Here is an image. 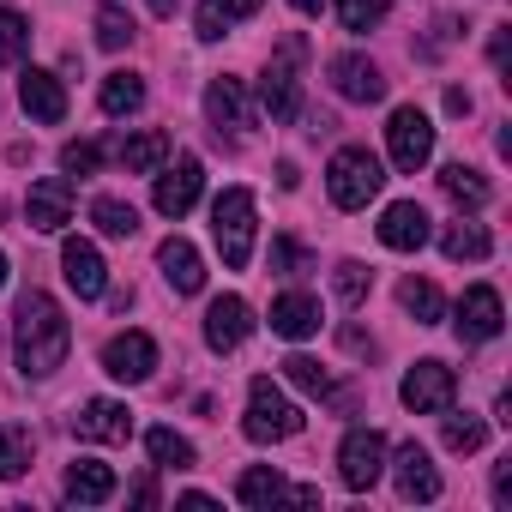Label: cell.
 I'll list each match as a JSON object with an SVG mask.
<instances>
[{
    "instance_id": "cb8c5ba5",
    "label": "cell",
    "mask_w": 512,
    "mask_h": 512,
    "mask_svg": "<svg viewBox=\"0 0 512 512\" xmlns=\"http://www.w3.org/2000/svg\"><path fill=\"white\" fill-rule=\"evenodd\" d=\"M169 151H175V139H169L163 127H145V133L121 139V169H127V175H151V169L169 163Z\"/></svg>"
},
{
    "instance_id": "277c9868",
    "label": "cell",
    "mask_w": 512,
    "mask_h": 512,
    "mask_svg": "<svg viewBox=\"0 0 512 512\" xmlns=\"http://www.w3.org/2000/svg\"><path fill=\"white\" fill-rule=\"evenodd\" d=\"M302 422H308V416L284 398V386H278L272 374H260V380L247 386V422H241L247 440H260V446H266V440H296Z\"/></svg>"
},
{
    "instance_id": "f35d334b",
    "label": "cell",
    "mask_w": 512,
    "mask_h": 512,
    "mask_svg": "<svg viewBox=\"0 0 512 512\" xmlns=\"http://www.w3.org/2000/svg\"><path fill=\"white\" fill-rule=\"evenodd\" d=\"M133 37H139V31H133V19H127V13L115 7V0H109V7L97 13V43H103V49H127Z\"/></svg>"
},
{
    "instance_id": "bcb514c9",
    "label": "cell",
    "mask_w": 512,
    "mask_h": 512,
    "mask_svg": "<svg viewBox=\"0 0 512 512\" xmlns=\"http://www.w3.org/2000/svg\"><path fill=\"white\" fill-rule=\"evenodd\" d=\"M145 7H151L157 19H175V7H181V0H145Z\"/></svg>"
},
{
    "instance_id": "d4e9b609",
    "label": "cell",
    "mask_w": 512,
    "mask_h": 512,
    "mask_svg": "<svg viewBox=\"0 0 512 512\" xmlns=\"http://www.w3.org/2000/svg\"><path fill=\"white\" fill-rule=\"evenodd\" d=\"M67 500H73V506H103V500H115V470L97 464V458H79V464L67 470Z\"/></svg>"
},
{
    "instance_id": "8d00e7d4",
    "label": "cell",
    "mask_w": 512,
    "mask_h": 512,
    "mask_svg": "<svg viewBox=\"0 0 512 512\" xmlns=\"http://www.w3.org/2000/svg\"><path fill=\"white\" fill-rule=\"evenodd\" d=\"M272 272H284V278H302V272H314V253H308L296 235H278V241H272Z\"/></svg>"
},
{
    "instance_id": "f1b7e54d",
    "label": "cell",
    "mask_w": 512,
    "mask_h": 512,
    "mask_svg": "<svg viewBox=\"0 0 512 512\" xmlns=\"http://www.w3.org/2000/svg\"><path fill=\"white\" fill-rule=\"evenodd\" d=\"M91 223H97L103 235H115V241H133V235H139V211H133L127 199H115V193H97V199H91Z\"/></svg>"
},
{
    "instance_id": "5bb4252c",
    "label": "cell",
    "mask_w": 512,
    "mask_h": 512,
    "mask_svg": "<svg viewBox=\"0 0 512 512\" xmlns=\"http://www.w3.org/2000/svg\"><path fill=\"white\" fill-rule=\"evenodd\" d=\"M73 434L91 440V446H121L133 434V410L121 398H85L79 416H73Z\"/></svg>"
},
{
    "instance_id": "ee69618b",
    "label": "cell",
    "mask_w": 512,
    "mask_h": 512,
    "mask_svg": "<svg viewBox=\"0 0 512 512\" xmlns=\"http://www.w3.org/2000/svg\"><path fill=\"white\" fill-rule=\"evenodd\" d=\"M446 109H452V115H470V91H464V85H452V91H446Z\"/></svg>"
},
{
    "instance_id": "e575fe53",
    "label": "cell",
    "mask_w": 512,
    "mask_h": 512,
    "mask_svg": "<svg viewBox=\"0 0 512 512\" xmlns=\"http://www.w3.org/2000/svg\"><path fill=\"white\" fill-rule=\"evenodd\" d=\"M332 290H338V302H344V308H362V302H368V290H374V272H368L362 260H338Z\"/></svg>"
},
{
    "instance_id": "7dc6e473",
    "label": "cell",
    "mask_w": 512,
    "mask_h": 512,
    "mask_svg": "<svg viewBox=\"0 0 512 512\" xmlns=\"http://www.w3.org/2000/svg\"><path fill=\"white\" fill-rule=\"evenodd\" d=\"M290 7H296V13H308V19H314V13H320V7H326V0H290Z\"/></svg>"
},
{
    "instance_id": "7c38bea8",
    "label": "cell",
    "mask_w": 512,
    "mask_h": 512,
    "mask_svg": "<svg viewBox=\"0 0 512 512\" xmlns=\"http://www.w3.org/2000/svg\"><path fill=\"white\" fill-rule=\"evenodd\" d=\"M458 338L464 344H494L500 338V326H506V308H500V290L494 284H470L464 290V302H458Z\"/></svg>"
},
{
    "instance_id": "7bdbcfd3",
    "label": "cell",
    "mask_w": 512,
    "mask_h": 512,
    "mask_svg": "<svg viewBox=\"0 0 512 512\" xmlns=\"http://www.w3.org/2000/svg\"><path fill=\"white\" fill-rule=\"evenodd\" d=\"M133 506H157V482H151V476L133 482Z\"/></svg>"
},
{
    "instance_id": "f546056e",
    "label": "cell",
    "mask_w": 512,
    "mask_h": 512,
    "mask_svg": "<svg viewBox=\"0 0 512 512\" xmlns=\"http://www.w3.org/2000/svg\"><path fill=\"white\" fill-rule=\"evenodd\" d=\"M145 452H151V464H157V470H193V458H199V452H193V440H187V434H175V428H151V434H145Z\"/></svg>"
},
{
    "instance_id": "ba28073f",
    "label": "cell",
    "mask_w": 512,
    "mask_h": 512,
    "mask_svg": "<svg viewBox=\"0 0 512 512\" xmlns=\"http://www.w3.org/2000/svg\"><path fill=\"white\" fill-rule=\"evenodd\" d=\"M398 398H404V410H416V416H440V410H452V398H458V374L428 356V362H416V368L404 374Z\"/></svg>"
},
{
    "instance_id": "484cf974",
    "label": "cell",
    "mask_w": 512,
    "mask_h": 512,
    "mask_svg": "<svg viewBox=\"0 0 512 512\" xmlns=\"http://www.w3.org/2000/svg\"><path fill=\"white\" fill-rule=\"evenodd\" d=\"M440 253H446V260H488V253H494V235L482 229V223H470V217H458V223H446L440 229Z\"/></svg>"
},
{
    "instance_id": "2e32d148",
    "label": "cell",
    "mask_w": 512,
    "mask_h": 512,
    "mask_svg": "<svg viewBox=\"0 0 512 512\" xmlns=\"http://www.w3.org/2000/svg\"><path fill=\"white\" fill-rule=\"evenodd\" d=\"M386 464H392V476H398V494H404V500H440V470H434L428 446L404 440L398 452H386Z\"/></svg>"
},
{
    "instance_id": "f6af8a7d",
    "label": "cell",
    "mask_w": 512,
    "mask_h": 512,
    "mask_svg": "<svg viewBox=\"0 0 512 512\" xmlns=\"http://www.w3.org/2000/svg\"><path fill=\"white\" fill-rule=\"evenodd\" d=\"M488 55H494V67H506V25L494 31V43H488Z\"/></svg>"
},
{
    "instance_id": "c3c4849f",
    "label": "cell",
    "mask_w": 512,
    "mask_h": 512,
    "mask_svg": "<svg viewBox=\"0 0 512 512\" xmlns=\"http://www.w3.org/2000/svg\"><path fill=\"white\" fill-rule=\"evenodd\" d=\"M0 290H7V253H0Z\"/></svg>"
},
{
    "instance_id": "60d3db41",
    "label": "cell",
    "mask_w": 512,
    "mask_h": 512,
    "mask_svg": "<svg viewBox=\"0 0 512 512\" xmlns=\"http://www.w3.org/2000/svg\"><path fill=\"white\" fill-rule=\"evenodd\" d=\"M284 380L302 386V392H326V386H332V374H326L314 356H290V362H284Z\"/></svg>"
},
{
    "instance_id": "1f68e13d",
    "label": "cell",
    "mask_w": 512,
    "mask_h": 512,
    "mask_svg": "<svg viewBox=\"0 0 512 512\" xmlns=\"http://www.w3.org/2000/svg\"><path fill=\"white\" fill-rule=\"evenodd\" d=\"M284 488H290V482H284L272 464H253V470H241V482H235V500H241V506H272Z\"/></svg>"
},
{
    "instance_id": "8fae6325",
    "label": "cell",
    "mask_w": 512,
    "mask_h": 512,
    "mask_svg": "<svg viewBox=\"0 0 512 512\" xmlns=\"http://www.w3.org/2000/svg\"><path fill=\"white\" fill-rule=\"evenodd\" d=\"M61 272H67V290H73L79 302H97V296H109V266H103L97 241H85V235H67V247H61Z\"/></svg>"
},
{
    "instance_id": "603a6c76",
    "label": "cell",
    "mask_w": 512,
    "mask_h": 512,
    "mask_svg": "<svg viewBox=\"0 0 512 512\" xmlns=\"http://www.w3.org/2000/svg\"><path fill=\"white\" fill-rule=\"evenodd\" d=\"M266 0H199V43H223L229 37V25H241V19H253Z\"/></svg>"
},
{
    "instance_id": "3957f363",
    "label": "cell",
    "mask_w": 512,
    "mask_h": 512,
    "mask_svg": "<svg viewBox=\"0 0 512 512\" xmlns=\"http://www.w3.org/2000/svg\"><path fill=\"white\" fill-rule=\"evenodd\" d=\"M253 223H260V205H253L247 187H223L211 199V235H217V253L229 272H247L253 260Z\"/></svg>"
},
{
    "instance_id": "83f0119b",
    "label": "cell",
    "mask_w": 512,
    "mask_h": 512,
    "mask_svg": "<svg viewBox=\"0 0 512 512\" xmlns=\"http://www.w3.org/2000/svg\"><path fill=\"white\" fill-rule=\"evenodd\" d=\"M440 193H446L452 205H464V211L488 205V181H482L470 163H446V169H440Z\"/></svg>"
},
{
    "instance_id": "7402d4cb",
    "label": "cell",
    "mask_w": 512,
    "mask_h": 512,
    "mask_svg": "<svg viewBox=\"0 0 512 512\" xmlns=\"http://www.w3.org/2000/svg\"><path fill=\"white\" fill-rule=\"evenodd\" d=\"M272 332H278V338H290V344L314 338V332H320V302H314L308 290L278 296V302H272Z\"/></svg>"
},
{
    "instance_id": "9a60e30c",
    "label": "cell",
    "mask_w": 512,
    "mask_h": 512,
    "mask_svg": "<svg viewBox=\"0 0 512 512\" xmlns=\"http://www.w3.org/2000/svg\"><path fill=\"white\" fill-rule=\"evenodd\" d=\"M253 338V308L241 302V296H217L211 308H205V344L217 350V356H229V350H241Z\"/></svg>"
},
{
    "instance_id": "ab89813d",
    "label": "cell",
    "mask_w": 512,
    "mask_h": 512,
    "mask_svg": "<svg viewBox=\"0 0 512 512\" xmlns=\"http://www.w3.org/2000/svg\"><path fill=\"white\" fill-rule=\"evenodd\" d=\"M446 416V410H440ZM488 440V428H482V416H446V446L452 452H476Z\"/></svg>"
},
{
    "instance_id": "8992f818",
    "label": "cell",
    "mask_w": 512,
    "mask_h": 512,
    "mask_svg": "<svg viewBox=\"0 0 512 512\" xmlns=\"http://www.w3.org/2000/svg\"><path fill=\"white\" fill-rule=\"evenodd\" d=\"M386 434L380 428H350L344 434V446H338V476H344V488H356V494H368L380 476H386Z\"/></svg>"
},
{
    "instance_id": "d6a6232c",
    "label": "cell",
    "mask_w": 512,
    "mask_h": 512,
    "mask_svg": "<svg viewBox=\"0 0 512 512\" xmlns=\"http://www.w3.org/2000/svg\"><path fill=\"white\" fill-rule=\"evenodd\" d=\"M31 55V19L19 7H0V67H19Z\"/></svg>"
},
{
    "instance_id": "4fadbf2b",
    "label": "cell",
    "mask_w": 512,
    "mask_h": 512,
    "mask_svg": "<svg viewBox=\"0 0 512 512\" xmlns=\"http://www.w3.org/2000/svg\"><path fill=\"white\" fill-rule=\"evenodd\" d=\"M25 217H31V229L61 235V229L73 223V181H67V175H43V181H31V193H25Z\"/></svg>"
},
{
    "instance_id": "b9f144b4",
    "label": "cell",
    "mask_w": 512,
    "mask_h": 512,
    "mask_svg": "<svg viewBox=\"0 0 512 512\" xmlns=\"http://www.w3.org/2000/svg\"><path fill=\"white\" fill-rule=\"evenodd\" d=\"M494 500H500V506H512V458L494 470Z\"/></svg>"
},
{
    "instance_id": "ac0fdd59",
    "label": "cell",
    "mask_w": 512,
    "mask_h": 512,
    "mask_svg": "<svg viewBox=\"0 0 512 512\" xmlns=\"http://www.w3.org/2000/svg\"><path fill=\"white\" fill-rule=\"evenodd\" d=\"M19 103H25V115L43 121V127H61V121H67V85H61L55 73H43V67H25V73H19Z\"/></svg>"
},
{
    "instance_id": "7a4b0ae2",
    "label": "cell",
    "mask_w": 512,
    "mask_h": 512,
    "mask_svg": "<svg viewBox=\"0 0 512 512\" xmlns=\"http://www.w3.org/2000/svg\"><path fill=\"white\" fill-rule=\"evenodd\" d=\"M380 187H386V163H380L368 145L332 151V163H326V193H332L338 211H368V205L380 199Z\"/></svg>"
},
{
    "instance_id": "9c48e42d",
    "label": "cell",
    "mask_w": 512,
    "mask_h": 512,
    "mask_svg": "<svg viewBox=\"0 0 512 512\" xmlns=\"http://www.w3.org/2000/svg\"><path fill=\"white\" fill-rule=\"evenodd\" d=\"M199 193H205V163L193 157V151H181L163 175H157V187H151V205L163 211V217H187L193 205H199Z\"/></svg>"
},
{
    "instance_id": "e0dca14e",
    "label": "cell",
    "mask_w": 512,
    "mask_h": 512,
    "mask_svg": "<svg viewBox=\"0 0 512 512\" xmlns=\"http://www.w3.org/2000/svg\"><path fill=\"white\" fill-rule=\"evenodd\" d=\"M332 91L344 97V103H380L386 97V73L368 61V55H332Z\"/></svg>"
},
{
    "instance_id": "d590c367",
    "label": "cell",
    "mask_w": 512,
    "mask_h": 512,
    "mask_svg": "<svg viewBox=\"0 0 512 512\" xmlns=\"http://www.w3.org/2000/svg\"><path fill=\"white\" fill-rule=\"evenodd\" d=\"M392 13V0H338V25L344 31H374Z\"/></svg>"
},
{
    "instance_id": "52a82bcc",
    "label": "cell",
    "mask_w": 512,
    "mask_h": 512,
    "mask_svg": "<svg viewBox=\"0 0 512 512\" xmlns=\"http://www.w3.org/2000/svg\"><path fill=\"white\" fill-rule=\"evenodd\" d=\"M296 61H302V37H290L278 49V61L260 73V103L272 121H296L302 115V79H296Z\"/></svg>"
},
{
    "instance_id": "4316f807",
    "label": "cell",
    "mask_w": 512,
    "mask_h": 512,
    "mask_svg": "<svg viewBox=\"0 0 512 512\" xmlns=\"http://www.w3.org/2000/svg\"><path fill=\"white\" fill-rule=\"evenodd\" d=\"M97 103H103L109 121H127V115L145 109V79H139V73H109L103 91H97Z\"/></svg>"
},
{
    "instance_id": "836d02e7",
    "label": "cell",
    "mask_w": 512,
    "mask_h": 512,
    "mask_svg": "<svg viewBox=\"0 0 512 512\" xmlns=\"http://www.w3.org/2000/svg\"><path fill=\"white\" fill-rule=\"evenodd\" d=\"M25 470H31V434L0 422V482H19Z\"/></svg>"
},
{
    "instance_id": "4dcf8cb0",
    "label": "cell",
    "mask_w": 512,
    "mask_h": 512,
    "mask_svg": "<svg viewBox=\"0 0 512 512\" xmlns=\"http://www.w3.org/2000/svg\"><path fill=\"white\" fill-rule=\"evenodd\" d=\"M398 302H404V314H416V326H440V314H446V296L428 278H404L398 284Z\"/></svg>"
},
{
    "instance_id": "d6986e66",
    "label": "cell",
    "mask_w": 512,
    "mask_h": 512,
    "mask_svg": "<svg viewBox=\"0 0 512 512\" xmlns=\"http://www.w3.org/2000/svg\"><path fill=\"white\" fill-rule=\"evenodd\" d=\"M205 121H211L217 133H247V127H253L247 85H241V79H229V73H217V79L205 85Z\"/></svg>"
},
{
    "instance_id": "30bf717a",
    "label": "cell",
    "mask_w": 512,
    "mask_h": 512,
    "mask_svg": "<svg viewBox=\"0 0 512 512\" xmlns=\"http://www.w3.org/2000/svg\"><path fill=\"white\" fill-rule=\"evenodd\" d=\"M103 374L121 386H145L157 374V338L151 332H115L103 344Z\"/></svg>"
},
{
    "instance_id": "6da1fadb",
    "label": "cell",
    "mask_w": 512,
    "mask_h": 512,
    "mask_svg": "<svg viewBox=\"0 0 512 512\" xmlns=\"http://www.w3.org/2000/svg\"><path fill=\"white\" fill-rule=\"evenodd\" d=\"M73 350V326L61 314V302L49 290H25L19 308H13V356H19V374L25 380H49Z\"/></svg>"
},
{
    "instance_id": "ffe728a7",
    "label": "cell",
    "mask_w": 512,
    "mask_h": 512,
    "mask_svg": "<svg viewBox=\"0 0 512 512\" xmlns=\"http://www.w3.org/2000/svg\"><path fill=\"white\" fill-rule=\"evenodd\" d=\"M157 266H163V278H169L175 296H199V290H205V260H199V247H193L187 235H169V241L157 247Z\"/></svg>"
},
{
    "instance_id": "44dd1931",
    "label": "cell",
    "mask_w": 512,
    "mask_h": 512,
    "mask_svg": "<svg viewBox=\"0 0 512 512\" xmlns=\"http://www.w3.org/2000/svg\"><path fill=\"white\" fill-rule=\"evenodd\" d=\"M428 241V211L416 205V199H392L386 211H380V247H392V253H416Z\"/></svg>"
},
{
    "instance_id": "74e56055",
    "label": "cell",
    "mask_w": 512,
    "mask_h": 512,
    "mask_svg": "<svg viewBox=\"0 0 512 512\" xmlns=\"http://www.w3.org/2000/svg\"><path fill=\"white\" fill-rule=\"evenodd\" d=\"M103 169V145L97 139H73V145H61V175L73 181V175H97Z\"/></svg>"
},
{
    "instance_id": "5b68a950",
    "label": "cell",
    "mask_w": 512,
    "mask_h": 512,
    "mask_svg": "<svg viewBox=\"0 0 512 512\" xmlns=\"http://www.w3.org/2000/svg\"><path fill=\"white\" fill-rule=\"evenodd\" d=\"M386 151H392V169H404V175L428 169V157H434V121H428L416 103L392 109V121H386Z\"/></svg>"
}]
</instances>
